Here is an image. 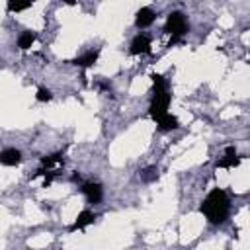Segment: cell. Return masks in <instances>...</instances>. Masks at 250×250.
Segmentation results:
<instances>
[{
  "mask_svg": "<svg viewBox=\"0 0 250 250\" xmlns=\"http://www.w3.org/2000/svg\"><path fill=\"white\" fill-rule=\"evenodd\" d=\"M94 221H96V215H94L92 211L84 209V211H80V213H78V217L74 219V223L68 227V232H76V230H82V229H86L88 225H92Z\"/></svg>",
  "mask_w": 250,
  "mask_h": 250,
  "instance_id": "obj_8",
  "label": "cell"
},
{
  "mask_svg": "<svg viewBox=\"0 0 250 250\" xmlns=\"http://www.w3.org/2000/svg\"><path fill=\"white\" fill-rule=\"evenodd\" d=\"M35 100L37 102H41V104H47V102H51L53 100V92L49 90V88H37V94H35Z\"/></svg>",
  "mask_w": 250,
  "mask_h": 250,
  "instance_id": "obj_16",
  "label": "cell"
},
{
  "mask_svg": "<svg viewBox=\"0 0 250 250\" xmlns=\"http://www.w3.org/2000/svg\"><path fill=\"white\" fill-rule=\"evenodd\" d=\"M164 31L172 35V41H176L178 37H182L189 31V23L182 12H170L166 18V23H164Z\"/></svg>",
  "mask_w": 250,
  "mask_h": 250,
  "instance_id": "obj_2",
  "label": "cell"
},
{
  "mask_svg": "<svg viewBox=\"0 0 250 250\" xmlns=\"http://www.w3.org/2000/svg\"><path fill=\"white\" fill-rule=\"evenodd\" d=\"M27 250H29V248H27Z\"/></svg>",
  "mask_w": 250,
  "mask_h": 250,
  "instance_id": "obj_19",
  "label": "cell"
},
{
  "mask_svg": "<svg viewBox=\"0 0 250 250\" xmlns=\"http://www.w3.org/2000/svg\"><path fill=\"white\" fill-rule=\"evenodd\" d=\"M154 123H156V127H158L160 131H164V133H168V131H174V129H178V127H180V121H178V117H176V115H172V113H166V115L158 117Z\"/></svg>",
  "mask_w": 250,
  "mask_h": 250,
  "instance_id": "obj_11",
  "label": "cell"
},
{
  "mask_svg": "<svg viewBox=\"0 0 250 250\" xmlns=\"http://www.w3.org/2000/svg\"><path fill=\"white\" fill-rule=\"evenodd\" d=\"M199 211L207 217L209 223L213 225H223L229 219V211H230V201L229 195L223 188H215L207 193V197L203 199Z\"/></svg>",
  "mask_w": 250,
  "mask_h": 250,
  "instance_id": "obj_1",
  "label": "cell"
},
{
  "mask_svg": "<svg viewBox=\"0 0 250 250\" xmlns=\"http://www.w3.org/2000/svg\"><path fill=\"white\" fill-rule=\"evenodd\" d=\"M35 39H37V35L33 31H21L20 37H18V49H21V51L31 49V45L35 43Z\"/></svg>",
  "mask_w": 250,
  "mask_h": 250,
  "instance_id": "obj_13",
  "label": "cell"
},
{
  "mask_svg": "<svg viewBox=\"0 0 250 250\" xmlns=\"http://www.w3.org/2000/svg\"><path fill=\"white\" fill-rule=\"evenodd\" d=\"M170 92L168 90H160V92H152L150 98V105H148V115L152 117V121H156L158 117L168 113V105H170Z\"/></svg>",
  "mask_w": 250,
  "mask_h": 250,
  "instance_id": "obj_3",
  "label": "cell"
},
{
  "mask_svg": "<svg viewBox=\"0 0 250 250\" xmlns=\"http://www.w3.org/2000/svg\"><path fill=\"white\" fill-rule=\"evenodd\" d=\"M156 20V14L152 12V8H148V6H143V8H139L137 10V14H135V23H137V27H141V29H145V27H148V25H152V21Z\"/></svg>",
  "mask_w": 250,
  "mask_h": 250,
  "instance_id": "obj_7",
  "label": "cell"
},
{
  "mask_svg": "<svg viewBox=\"0 0 250 250\" xmlns=\"http://www.w3.org/2000/svg\"><path fill=\"white\" fill-rule=\"evenodd\" d=\"M62 156H64L62 152H55V154H49V156H41V168H43V170H53V166L64 162Z\"/></svg>",
  "mask_w": 250,
  "mask_h": 250,
  "instance_id": "obj_12",
  "label": "cell"
},
{
  "mask_svg": "<svg viewBox=\"0 0 250 250\" xmlns=\"http://www.w3.org/2000/svg\"><path fill=\"white\" fill-rule=\"evenodd\" d=\"M139 176H141V180L146 182V184L156 182V180H158V168H156V166H146V168H143V170L139 172Z\"/></svg>",
  "mask_w": 250,
  "mask_h": 250,
  "instance_id": "obj_14",
  "label": "cell"
},
{
  "mask_svg": "<svg viewBox=\"0 0 250 250\" xmlns=\"http://www.w3.org/2000/svg\"><path fill=\"white\" fill-rule=\"evenodd\" d=\"M150 80H152V92H160V90H168L166 88V80L162 74H150Z\"/></svg>",
  "mask_w": 250,
  "mask_h": 250,
  "instance_id": "obj_15",
  "label": "cell"
},
{
  "mask_svg": "<svg viewBox=\"0 0 250 250\" xmlns=\"http://www.w3.org/2000/svg\"><path fill=\"white\" fill-rule=\"evenodd\" d=\"M27 8H31V2H8L6 4L8 12H23Z\"/></svg>",
  "mask_w": 250,
  "mask_h": 250,
  "instance_id": "obj_17",
  "label": "cell"
},
{
  "mask_svg": "<svg viewBox=\"0 0 250 250\" xmlns=\"http://www.w3.org/2000/svg\"><path fill=\"white\" fill-rule=\"evenodd\" d=\"M21 162V152L18 148H4L0 150V164L4 166H18Z\"/></svg>",
  "mask_w": 250,
  "mask_h": 250,
  "instance_id": "obj_10",
  "label": "cell"
},
{
  "mask_svg": "<svg viewBox=\"0 0 250 250\" xmlns=\"http://www.w3.org/2000/svg\"><path fill=\"white\" fill-rule=\"evenodd\" d=\"M80 191L84 193L86 201L92 203V205H98L102 201V197H104V188L98 182H86V184H82L80 186Z\"/></svg>",
  "mask_w": 250,
  "mask_h": 250,
  "instance_id": "obj_4",
  "label": "cell"
},
{
  "mask_svg": "<svg viewBox=\"0 0 250 250\" xmlns=\"http://www.w3.org/2000/svg\"><path fill=\"white\" fill-rule=\"evenodd\" d=\"M150 51H152L150 39H148L145 33H139V35L133 37V41H131V45H129V53H131V55H148Z\"/></svg>",
  "mask_w": 250,
  "mask_h": 250,
  "instance_id": "obj_5",
  "label": "cell"
},
{
  "mask_svg": "<svg viewBox=\"0 0 250 250\" xmlns=\"http://www.w3.org/2000/svg\"><path fill=\"white\" fill-rule=\"evenodd\" d=\"M98 57H100V49H92V51H88V53H84V55H80V57L72 59L70 62H72V64H76V66H80V68H90V66H94V64H96Z\"/></svg>",
  "mask_w": 250,
  "mask_h": 250,
  "instance_id": "obj_9",
  "label": "cell"
},
{
  "mask_svg": "<svg viewBox=\"0 0 250 250\" xmlns=\"http://www.w3.org/2000/svg\"><path fill=\"white\" fill-rule=\"evenodd\" d=\"M240 160H242V156H238L236 148L234 146H227L225 148V156L221 160H217L215 166L217 168H236L240 164Z\"/></svg>",
  "mask_w": 250,
  "mask_h": 250,
  "instance_id": "obj_6",
  "label": "cell"
},
{
  "mask_svg": "<svg viewBox=\"0 0 250 250\" xmlns=\"http://www.w3.org/2000/svg\"><path fill=\"white\" fill-rule=\"evenodd\" d=\"M72 182H80V174H78V172L72 174Z\"/></svg>",
  "mask_w": 250,
  "mask_h": 250,
  "instance_id": "obj_18",
  "label": "cell"
}]
</instances>
